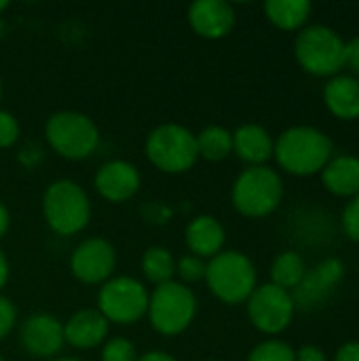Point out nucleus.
I'll list each match as a JSON object with an SVG mask.
<instances>
[{
	"instance_id": "f257e3e1",
	"label": "nucleus",
	"mask_w": 359,
	"mask_h": 361,
	"mask_svg": "<svg viewBox=\"0 0 359 361\" xmlns=\"http://www.w3.org/2000/svg\"><path fill=\"white\" fill-rule=\"evenodd\" d=\"M273 154L281 169L292 176H313L332 159L330 137L315 127H290L275 142Z\"/></svg>"
},
{
	"instance_id": "f03ea898",
	"label": "nucleus",
	"mask_w": 359,
	"mask_h": 361,
	"mask_svg": "<svg viewBox=\"0 0 359 361\" xmlns=\"http://www.w3.org/2000/svg\"><path fill=\"white\" fill-rule=\"evenodd\" d=\"M42 216L53 233L72 237L87 228L91 220V201L85 188L74 180H55L42 195Z\"/></svg>"
},
{
	"instance_id": "7ed1b4c3",
	"label": "nucleus",
	"mask_w": 359,
	"mask_h": 361,
	"mask_svg": "<svg viewBox=\"0 0 359 361\" xmlns=\"http://www.w3.org/2000/svg\"><path fill=\"white\" fill-rule=\"evenodd\" d=\"M44 137L51 150L68 161H83L99 146V129L91 116L76 110H59L47 118Z\"/></svg>"
},
{
	"instance_id": "20e7f679",
	"label": "nucleus",
	"mask_w": 359,
	"mask_h": 361,
	"mask_svg": "<svg viewBox=\"0 0 359 361\" xmlns=\"http://www.w3.org/2000/svg\"><path fill=\"white\" fill-rule=\"evenodd\" d=\"M148 161L163 173H186L199 161L195 133L178 123H165L154 127L144 144Z\"/></svg>"
},
{
	"instance_id": "39448f33",
	"label": "nucleus",
	"mask_w": 359,
	"mask_h": 361,
	"mask_svg": "<svg viewBox=\"0 0 359 361\" xmlns=\"http://www.w3.org/2000/svg\"><path fill=\"white\" fill-rule=\"evenodd\" d=\"M205 281L209 292L224 305L248 302L256 290V269L252 260L235 250L220 252L207 262Z\"/></svg>"
},
{
	"instance_id": "423d86ee",
	"label": "nucleus",
	"mask_w": 359,
	"mask_h": 361,
	"mask_svg": "<svg viewBox=\"0 0 359 361\" xmlns=\"http://www.w3.org/2000/svg\"><path fill=\"white\" fill-rule=\"evenodd\" d=\"M146 315L154 332L163 336H178L186 332L195 322L197 296L188 286L180 281L157 286L148 298Z\"/></svg>"
},
{
	"instance_id": "0eeeda50",
	"label": "nucleus",
	"mask_w": 359,
	"mask_h": 361,
	"mask_svg": "<svg viewBox=\"0 0 359 361\" xmlns=\"http://www.w3.org/2000/svg\"><path fill=\"white\" fill-rule=\"evenodd\" d=\"M284 199V182L279 173L267 165L248 167L233 184V207L245 218H264L273 214Z\"/></svg>"
},
{
	"instance_id": "6e6552de",
	"label": "nucleus",
	"mask_w": 359,
	"mask_h": 361,
	"mask_svg": "<svg viewBox=\"0 0 359 361\" xmlns=\"http://www.w3.org/2000/svg\"><path fill=\"white\" fill-rule=\"evenodd\" d=\"M294 53L298 63L315 76H334L345 68V42L326 25L305 27L294 42Z\"/></svg>"
},
{
	"instance_id": "1a4fd4ad",
	"label": "nucleus",
	"mask_w": 359,
	"mask_h": 361,
	"mask_svg": "<svg viewBox=\"0 0 359 361\" xmlns=\"http://www.w3.org/2000/svg\"><path fill=\"white\" fill-rule=\"evenodd\" d=\"M148 298L150 294L142 281L127 275L110 277L97 292V311L108 324L131 326L146 315Z\"/></svg>"
},
{
	"instance_id": "9d476101",
	"label": "nucleus",
	"mask_w": 359,
	"mask_h": 361,
	"mask_svg": "<svg viewBox=\"0 0 359 361\" xmlns=\"http://www.w3.org/2000/svg\"><path fill=\"white\" fill-rule=\"evenodd\" d=\"M294 311L296 307L290 292L273 283L256 286V290L248 298V317L252 326L262 334H281L292 324Z\"/></svg>"
},
{
	"instance_id": "9b49d317",
	"label": "nucleus",
	"mask_w": 359,
	"mask_h": 361,
	"mask_svg": "<svg viewBox=\"0 0 359 361\" xmlns=\"http://www.w3.org/2000/svg\"><path fill=\"white\" fill-rule=\"evenodd\" d=\"M116 269V250L102 237L80 241L70 256L72 275L85 286L106 283Z\"/></svg>"
},
{
	"instance_id": "f8f14e48",
	"label": "nucleus",
	"mask_w": 359,
	"mask_h": 361,
	"mask_svg": "<svg viewBox=\"0 0 359 361\" xmlns=\"http://www.w3.org/2000/svg\"><path fill=\"white\" fill-rule=\"evenodd\" d=\"M345 277V264L339 258L322 260L313 271H307L305 279L290 292L294 307L300 311L322 309L341 286Z\"/></svg>"
},
{
	"instance_id": "ddd939ff",
	"label": "nucleus",
	"mask_w": 359,
	"mask_h": 361,
	"mask_svg": "<svg viewBox=\"0 0 359 361\" xmlns=\"http://www.w3.org/2000/svg\"><path fill=\"white\" fill-rule=\"evenodd\" d=\"M19 343L30 357L55 360L63 349V324L49 313H32L19 328Z\"/></svg>"
},
{
	"instance_id": "4468645a",
	"label": "nucleus",
	"mask_w": 359,
	"mask_h": 361,
	"mask_svg": "<svg viewBox=\"0 0 359 361\" xmlns=\"http://www.w3.org/2000/svg\"><path fill=\"white\" fill-rule=\"evenodd\" d=\"M93 184L97 195L108 203H125L138 195L142 186V176L133 163L112 159L97 169Z\"/></svg>"
},
{
	"instance_id": "2eb2a0df",
	"label": "nucleus",
	"mask_w": 359,
	"mask_h": 361,
	"mask_svg": "<svg viewBox=\"0 0 359 361\" xmlns=\"http://www.w3.org/2000/svg\"><path fill=\"white\" fill-rule=\"evenodd\" d=\"M186 15L193 32L205 40H220L235 27V8L224 0H197Z\"/></svg>"
},
{
	"instance_id": "dca6fc26",
	"label": "nucleus",
	"mask_w": 359,
	"mask_h": 361,
	"mask_svg": "<svg viewBox=\"0 0 359 361\" xmlns=\"http://www.w3.org/2000/svg\"><path fill=\"white\" fill-rule=\"evenodd\" d=\"M110 324L97 309H83L76 311L66 324H63V338L66 345L87 351L95 349L106 343Z\"/></svg>"
},
{
	"instance_id": "f3484780",
	"label": "nucleus",
	"mask_w": 359,
	"mask_h": 361,
	"mask_svg": "<svg viewBox=\"0 0 359 361\" xmlns=\"http://www.w3.org/2000/svg\"><path fill=\"white\" fill-rule=\"evenodd\" d=\"M184 241L193 256L212 260L214 256L222 252L224 241H226V231L214 216H197L186 226Z\"/></svg>"
},
{
	"instance_id": "a211bd4d",
	"label": "nucleus",
	"mask_w": 359,
	"mask_h": 361,
	"mask_svg": "<svg viewBox=\"0 0 359 361\" xmlns=\"http://www.w3.org/2000/svg\"><path fill=\"white\" fill-rule=\"evenodd\" d=\"M273 140L260 125L248 123L233 133V152L250 167H260L273 157Z\"/></svg>"
},
{
	"instance_id": "6ab92c4d",
	"label": "nucleus",
	"mask_w": 359,
	"mask_h": 361,
	"mask_svg": "<svg viewBox=\"0 0 359 361\" xmlns=\"http://www.w3.org/2000/svg\"><path fill=\"white\" fill-rule=\"evenodd\" d=\"M328 110L343 118L353 121L359 116V80L353 76H334L324 89Z\"/></svg>"
},
{
	"instance_id": "aec40b11",
	"label": "nucleus",
	"mask_w": 359,
	"mask_h": 361,
	"mask_svg": "<svg viewBox=\"0 0 359 361\" xmlns=\"http://www.w3.org/2000/svg\"><path fill=\"white\" fill-rule=\"evenodd\" d=\"M324 186L336 197H358L359 195V159L358 157H336L330 159L322 169Z\"/></svg>"
},
{
	"instance_id": "412c9836",
	"label": "nucleus",
	"mask_w": 359,
	"mask_h": 361,
	"mask_svg": "<svg viewBox=\"0 0 359 361\" xmlns=\"http://www.w3.org/2000/svg\"><path fill=\"white\" fill-rule=\"evenodd\" d=\"M269 21L286 32L298 30L311 15V2L307 0H269L264 4Z\"/></svg>"
},
{
	"instance_id": "4be33fe9",
	"label": "nucleus",
	"mask_w": 359,
	"mask_h": 361,
	"mask_svg": "<svg viewBox=\"0 0 359 361\" xmlns=\"http://www.w3.org/2000/svg\"><path fill=\"white\" fill-rule=\"evenodd\" d=\"M195 137H197L199 159L218 163L233 152V133L220 125H209L199 133H195Z\"/></svg>"
},
{
	"instance_id": "5701e85b",
	"label": "nucleus",
	"mask_w": 359,
	"mask_h": 361,
	"mask_svg": "<svg viewBox=\"0 0 359 361\" xmlns=\"http://www.w3.org/2000/svg\"><path fill=\"white\" fill-rule=\"evenodd\" d=\"M142 273L154 288L169 283L176 277V258L167 247L152 245L142 256Z\"/></svg>"
},
{
	"instance_id": "b1692460",
	"label": "nucleus",
	"mask_w": 359,
	"mask_h": 361,
	"mask_svg": "<svg viewBox=\"0 0 359 361\" xmlns=\"http://www.w3.org/2000/svg\"><path fill=\"white\" fill-rule=\"evenodd\" d=\"M305 275H307V267L298 252L279 254L271 267V283L286 292H292L305 279Z\"/></svg>"
},
{
	"instance_id": "393cba45",
	"label": "nucleus",
	"mask_w": 359,
	"mask_h": 361,
	"mask_svg": "<svg viewBox=\"0 0 359 361\" xmlns=\"http://www.w3.org/2000/svg\"><path fill=\"white\" fill-rule=\"evenodd\" d=\"M248 361H296V353L281 341H264L252 349Z\"/></svg>"
},
{
	"instance_id": "a878e982",
	"label": "nucleus",
	"mask_w": 359,
	"mask_h": 361,
	"mask_svg": "<svg viewBox=\"0 0 359 361\" xmlns=\"http://www.w3.org/2000/svg\"><path fill=\"white\" fill-rule=\"evenodd\" d=\"M205 271H207V262L203 258H197L193 254L182 256L176 262V275L180 277V283L184 286H193L205 279Z\"/></svg>"
},
{
	"instance_id": "bb28decb",
	"label": "nucleus",
	"mask_w": 359,
	"mask_h": 361,
	"mask_svg": "<svg viewBox=\"0 0 359 361\" xmlns=\"http://www.w3.org/2000/svg\"><path fill=\"white\" fill-rule=\"evenodd\" d=\"M102 361H138V351L127 338H108L102 347Z\"/></svg>"
},
{
	"instance_id": "cd10ccee",
	"label": "nucleus",
	"mask_w": 359,
	"mask_h": 361,
	"mask_svg": "<svg viewBox=\"0 0 359 361\" xmlns=\"http://www.w3.org/2000/svg\"><path fill=\"white\" fill-rule=\"evenodd\" d=\"M21 127L13 112L0 108V148H11L19 142Z\"/></svg>"
},
{
	"instance_id": "c85d7f7f",
	"label": "nucleus",
	"mask_w": 359,
	"mask_h": 361,
	"mask_svg": "<svg viewBox=\"0 0 359 361\" xmlns=\"http://www.w3.org/2000/svg\"><path fill=\"white\" fill-rule=\"evenodd\" d=\"M343 231L351 241L359 243V195L347 203L343 212Z\"/></svg>"
},
{
	"instance_id": "c756f323",
	"label": "nucleus",
	"mask_w": 359,
	"mask_h": 361,
	"mask_svg": "<svg viewBox=\"0 0 359 361\" xmlns=\"http://www.w3.org/2000/svg\"><path fill=\"white\" fill-rule=\"evenodd\" d=\"M17 324V309L15 305L0 294V341H4Z\"/></svg>"
},
{
	"instance_id": "7c9ffc66",
	"label": "nucleus",
	"mask_w": 359,
	"mask_h": 361,
	"mask_svg": "<svg viewBox=\"0 0 359 361\" xmlns=\"http://www.w3.org/2000/svg\"><path fill=\"white\" fill-rule=\"evenodd\" d=\"M345 66H349L355 74H359V36L345 44Z\"/></svg>"
},
{
	"instance_id": "2f4dec72",
	"label": "nucleus",
	"mask_w": 359,
	"mask_h": 361,
	"mask_svg": "<svg viewBox=\"0 0 359 361\" xmlns=\"http://www.w3.org/2000/svg\"><path fill=\"white\" fill-rule=\"evenodd\" d=\"M296 361H326V353L315 345H305L298 349Z\"/></svg>"
},
{
	"instance_id": "473e14b6",
	"label": "nucleus",
	"mask_w": 359,
	"mask_h": 361,
	"mask_svg": "<svg viewBox=\"0 0 359 361\" xmlns=\"http://www.w3.org/2000/svg\"><path fill=\"white\" fill-rule=\"evenodd\" d=\"M334 361H359V343H347L339 349Z\"/></svg>"
},
{
	"instance_id": "72a5a7b5",
	"label": "nucleus",
	"mask_w": 359,
	"mask_h": 361,
	"mask_svg": "<svg viewBox=\"0 0 359 361\" xmlns=\"http://www.w3.org/2000/svg\"><path fill=\"white\" fill-rule=\"evenodd\" d=\"M138 361H176V357L169 355L167 351H146L138 355Z\"/></svg>"
},
{
	"instance_id": "f704fd0d",
	"label": "nucleus",
	"mask_w": 359,
	"mask_h": 361,
	"mask_svg": "<svg viewBox=\"0 0 359 361\" xmlns=\"http://www.w3.org/2000/svg\"><path fill=\"white\" fill-rule=\"evenodd\" d=\"M8 226H11V214H8V209H6V205L0 201V239L6 235V231H8Z\"/></svg>"
},
{
	"instance_id": "c9c22d12",
	"label": "nucleus",
	"mask_w": 359,
	"mask_h": 361,
	"mask_svg": "<svg viewBox=\"0 0 359 361\" xmlns=\"http://www.w3.org/2000/svg\"><path fill=\"white\" fill-rule=\"evenodd\" d=\"M8 273H11L8 260H6V256L0 252V292H2V288L6 286V281H8Z\"/></svg>"
},
{
	"instance_id": "e433bc0d",
	"label": "nucleus",
	"mask_w": 359,
	"mask_h": 361,
	"mask_svg": "<svg viewBox=\"0 0 359 361\" xmlns=\"http://www.w3.org/2000/svg\"><path fill=\"white\" fill-rule=\"evenodd\" d=\"M51 361H83V360H78V357H55V360H51Z\"/></svg>"
},
{
	"instance_id": "4c0bfd02",
	"label": "nucleus",
	"mask_w": 359,
	"mask_h": 361,
	"mask_svg": "<svg viewBox=\"0 0 359 361\" xmlns=\"http://www.w3.org/2000/svg\"><path fill=\"white\" fill-rule=\"evenodd\" d=\"M6 6H8V2H4V0H0V13H2V11H6Z\"/></svg>"
},
{
	"instance_id": "58836bf2",
	"label": "nucleus",
	"mask_w": 359,
	"mask_h": 361,
	"mask_svg": "<svg viewBox=\"0 0 359 361\" xmlns=\"http://www.w3.org/2000/svg\"><path fill=\"white\" fill-rule=\"evenodd\" d=\"M0 95H2V82H0Z\"/></svg>"
},
{
	"instance_id": "ea45409f",
	"label": "nucleus",
	"mask_w": 359,
	"mask_h": 361,
	"mask_svg": "<svg viewBox=\"0 0 359 361\" xmlns=\"http://www.w3.org/2000/svg\"><path fill=\"white\" fill-rule=\"evenodd\" d=\"M0 361H4V360H2V355H0Z\"/></svg>"
}]
</instances>
